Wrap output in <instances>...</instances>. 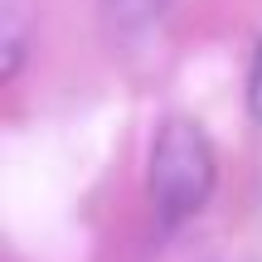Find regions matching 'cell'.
I'll list each match as a JSON object with an SVG mask.
<instances>
[{
    "label": "cell",
    "instance_id": "obj_4",
    "mask_svg": "<svg viewBox=\"0 0 262 262\" xmlns=\"http://www.w3.org/2000/svg\"><path fill=\"white\" fill-rule=\"evenodd\" d=\"M248 97H253V117L262 122V49L253 58V78H248Z\"/></svg>",
    "mask_w": 262,
    "mask_h": 262
},
{
    "label": "cell",
    "instance_id": "obj_2",
    "mask_svg": "<svg viewBox=\"0 0 262 262\" xmlns=\"http://www.w3.org/2000/svg\"><path fill=\"white\" fill-rule=\"evenodd\" d=\"M102 10L117 34H146V29H156L165 19L170 0H102Z\"/></svg>",
    "mask_w": 262,
    "mask_h": 262
},
{
    "label": "cell",
    "instance_id": "obj_3",
    "mask_svg": "<svg viewBox=\"0 0 262 262\" xmlns=\"http://www.w3.org/2000/svg\"><path fill=\"white\" fill-rule=\"evenodd\" d=\"M19 63H25V19H19V10H15V0L5 5V68H0V78H15L19 73Z\"/></svg>",
    "mask_w": 262,
    "mask_h": 262
},
{
    "label": "cell",
    "instance_id": "obj_1",
    "mask_svg": "<svg viewBox=\"0 0 262 262\" xmlns=\"http://www.w3.org/2000/svg\"><path fill=\"white\" fill-rule=\"evenodd\" d=\"M219 185V156L209 131L194 117H165L150 141V204H156L160 233H175L180 224L209 204Z\"/></svg>",
    "mask_w": 262,
    "mask_h": 262
}]
</instances>
